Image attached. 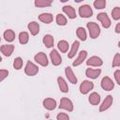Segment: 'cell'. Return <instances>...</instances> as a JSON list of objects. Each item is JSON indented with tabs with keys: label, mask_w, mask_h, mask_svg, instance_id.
<instances>
[{
	"label": "cell",
	"mask_w": 120,
	"mask_h": 120,
	"mask_svg": "<svg viewBox=\"0 0 120 120\" xmlns=\"http://www.w3.org/2000/svg\"><path fill=\"white\" fill-rule=\"evenodd\" d=\"M114 84L112 82V81L109 78V77H104L102 80H101V87L106 90V91H111L112 90Z\"/></svg>",
	"instance_id": "8992f818"
},
{
	"label": "cell",
	"mask_w": 120,
	"mask_h": 120,
	"mask_svg": "<svg viewBox=\"0 0 120 120\" xmlns=\"http://www.w3.org/2000/svg\"><path fill=\"white\" fill-rule=\"evenodd\" d=\"M57 82H58V85H59L60 90L62 92H64V93H67L68 91V84L66 83L65 80L62 77H58L57 78Z\"/></svg>",
	"instance_id": "ffe728a7"
},
{
	"label": "cell",
	"mask_w": 120,
	"mask_h": 120,
	"mask_svg": "<svg viewBox=\"0 0 120 120\" xmlns=\"http://www.w3.org/2000/svg\"><path fill=\"white\" fill-rule=\"evenodd\" d=\"M56 22L59 25H66L67 24V19L62 14H57L56 16Z\"/></svg>",
	"instance_id": "f1b7e54d"
},
{
	"label": "cell",
	"mask_w": 120,
	"mask_h": 120,
	"mask_svg": "<svg viewBox=\"0 0 120 120\" xmlns=\"http://www.w3.org/2000/svg\"><path fill=\"white\" fill-rule=\"evenodd\" d=\"M28 29L30 30V32H31V34H32L33 36H36V35H38V32H39V25H38V22H30V23L28 24Z\"/></svg>",
	"instance_id": "e0dca14e"
},
{
	"label": "cell",
	"mask_w": 120,
	"mask_h": 120,
	"mask_svg": "<svg viewBox=\"0 0 120 120\" xmlns=\"http://www.w3.org/2000/svg\"><path fill=\"white\" fill-rule=\"evenodd\" d=\"M118 46H119V47H120V41H119V43H118Z\"/></svg>",
	"instance_id": "74e56055"
},
{
	"label": "cell",
	"mask_w": 120,
	"mask_h": 120,
	"mask_svg": "<svg viewBox=\"0 0 120 120\" xmlns=\"http://www.w3.org/2000/svg\"><path fill=\"white\" fill-rule=\"evenodd\" d=\"M28 39H29V36L26 32H21L20 35H19V40H20V43L22 44H26L28 42Z\"/></svg>",
	"instance_id": "d4e9b609"
},
{
	"label": "cell",
	"mask_w": 120,
	"mask_h": 120,
	"mask_svg": "<svg viewBox=\"0 0 120 120\" xmlns=\"http://www.w3.org/2000/svg\"><path fill=\"white\" fill-rule=\"evenodd\" d=\"M114 78H115V81L117 82V83L120 85V70H116L114 72Z\"/></svg>",
	"instance_id": "d590c367"
},
{
	"label": "cell",
	"mask_w": 120,
	"mask_h": 120,
	"mask_svg": "<svg viewBox=\"0 0 120 120\" xmlns=\"http://www.w3.org/2000/svg\"><path fill=\"white\" fill-rule=\"evenodd\" d=\"M112 103V97L109 95V96H107V97L105 98L103 103L101 104V106H100V108H99V111H100V112H103V111L109 109V108L111 107Z\"/></svg>",
	"instance_id": "30bf717a"
},
{
	"label": "cell",
	"mask_w": 120,
	"mask_h": 120,
	"mask_svg": "<svg viewBox=\"0 0 120 120\" xmlns=\"http://www.w3.org/2000/svg\"><path fill=\"white\" fill-rule=\"evenodd\" d=\"M35 5L39 8L43 7H50L52 5V1H47V0H37L35 1Z\"/></svg>",
	"instance_id": "484cf974"
},
{
	"label": "cell",
	"mask_w": 120,
	"mask_h": 120,
	"mask_svg": "<svg viewBox=\"0 0 120 120\" xmlns=\"http://www.w3.org/2000/svg\"><path fill=\"white\" fill-rule=\"evenodd\" d=\"M43 42H44V44L46 45L47 48L52 47V45H53V38H52V36H51V35H46V36H44V38H43Z\"/></svg>",
	"instance_id": "603a6c76"
},
{
	"label": "cell",
	"mask_w": 120,
	"mask_h": 120,
	"mask_svg": "<svg viewBox=\"0 0 120 120\" xmlns=\"http://www.w3.org/2000/svg\"><path fill=\"white\" fill-rule=\"evenodd\" d=\"M38 72V68L35 64H33L32 62L28 61L26 64V67H25V73L28 76H34Z\"/></svg>",
	"instance_id": "3957f363"
},
{
	"label": "cell",
	"mask_w": 120,
	"mask_h": 120,
	"mask_svg": "<svg viewBox=\"0 0 120 120\" xmlns=\"http://www.w3.org/2000/svg\"><path fill=\"white\" fill-rule=\"evenodd\" d=\"M115 32L116 33H120V22L116 24V26H115Z\"/></svg>",
	"instance_id": "8d00e7d4"
},
{
	"label": "cell",
	"mask_w": 120,
	"mask_h": 120,
	"mask_svg": "<svg viewBox=\"0 0 120 120\" xmlns=\"http://www.w3.org/2000/svg\"><path fill=\"white\" fill-rule=\"evenodd\" d=\"M94 87L93 82H89V81H83L82 82V84L80 85V91L82 94H87L90 90H92Z\"/></svg>",
	"instance_id": "52a82bcc"
},
{
	"label": "cell",
	"mask_w": 120,
	"mask_h": 120,
	"mask_svg": "<svg viewBox=\"0 0 120 120\" xmlns=\"http://www.w3.org/2000/svg\"><path fill=\"white\" fill-rule=\"evenodd\" d=\"M86 64H87L88 66L99 67V66L102 65V60H101L99 57H98V56H92V57H90V58L87 60Z\"/></svg>",
	"instance_id": "7c38bea8"
},
{
	"label": "cell",
	"mask_w": 120,
	"mask_h": 120,
	"mask_svg": "<svg viewBox=\"0 0 120 120\" xmlns=\"http://www.w3.org/2000/svg\"><path fill=\"white\" fill-rule=\"evenodd\" d=\"M1 52L6 55V56H10L11 53L13 52L14 50V46L12 44H8V45H2L1 46Z\"/></svg>",
	"instance_id": "8fae6325"
},
{
	"label": "cell",
	"mask_w": 120,
	"mask_h": 120,
	"mask_svg": "<svg viewBox=\"0 0 120 120\" xmlns=\"http://www.w3.org/2000/svg\"><path fill=\"white\" fill-rule=\"evenodd\" d=\"M97 19H98V21H100V22H101V23H102L103 27H105V28L110 27V25H111V21H110V19H109V17L107 16V14H106V13L101 12V13L98 14Z\"/></svg>",
	"instance_id": "5b68a950"
},
{
	"label": "cell",
	"mask_w": 120,
	"mask_h": 120,
	"mask_svg": "<svg viewBox=\"0 0 120 120\" xmlns=\"http://www.w3.org/2000/svg\"><path fill=\"white\" fill-rule=\"evenodd\" d=\"M76 34L78 36V38L80 39H82V41H84L86 39V33H85V30L82 28V27H79L76 31Z\"/></svg>",
	"instance_id": "4316f807"
},
{
	"label": "cell",
	"mask_w": 120,
	"mask_h": 120,
	"mask_svg": "<svg viewBox=\"0 0 120 120\" xmlns=\"http://www.w3.org/2000/svg\"><path fill=\"white\" fill-rule=\"evenodd\" d=\"M50 56H51V60H52V65L58 66V65L61 64L62 58H61V56L59 55V53L57 52L56 50H52V51L51 52V53H50Z\"/></svg>",
	"instance_id": "ba28073f"
},
{
	"label": "cell",
	"mask_w": 120,
	"mask_h": 120,
	"mask_svg": "<svg viewBox=\"0 0 120 120\" xmlns=\"http://www.w3.org/2000/svg\"><path fill=\"white\" fill-rule=\"evenodd\" d=\"M8 75V70H5V69H1L0 70V80L1 81H3Z\"/></svg>",
	"instance_id": "e575fe53"
},
{
	"label": "cell",
	"mask_w": 120,
	"mask_h": 120,
	"mask_svg": "<svg viewBox=\"0 0 120 120\" xmlns=\"http://www.w3.org/2000/svg\"><path fill=\"white\" fill-rule=\"evenodd\" d=\"M63 11L68 15V18L70 19H74L76 18V12H75V9L71 7V6H65L63 8Z\"/></svg>",
	"instance_id": "9a60e30c"
},
{
	"label": "cell",
	"mask_w": 120,
	"mask_h": 120,
	"mask_svg": "<svg viewBox=\"0 0 120 120\" xmlns=\"http://www.w3.org/2000/svg\"><path fill=\"white\" fill-rule=\"evenodd\" d=\"M35 60L40 64L41 66H47L48 65V59H47V56L44 52H38V54L35 55Z\"/></svg>",
	"instance_id": "9c48e42d"
},
{
	"label": "cell",
	"mask_w": 120,
	"mask_h": 120,
	"mask_svg": "<svg viewBox=\"0 0 120 120\" xmlns=\"http://www.w3.org/2000/svg\"><path fill=\"white\" fill-rule=\"evenodd\" d=\"M4 38H5V39L7 40V41H13L14 40V38H15V33L12 31V30H10V29H8V30H6L5 31V33H4Z\"/></svg>",
	"instance_id": "7402d4cb"
},
{
	"label": "cell",
	"mask_w": 120,
	"mask_h": 120,
	"mask_svg": "<svg viewBox=\"0 0 120 120\" xmlns=\"http://www.w3.org/2000/svg\"><path fill=\"white\" fill-rule=\"evenodd\" d=\"M43 106L47 110H53L56 107V101L52 98H46L43 100Z\"/></svg>",
	"instance_id": "5bb4252c"
},
{
	"label": "cell",
	"mask_w": 120,
	"mask_h": 120,
	"mask_svg": "<svg viewBox=\"0 0 120 120\" xmlns=\"http://www.w3.org/2000/svg\"><path fill=\"white\" fill-rule=\"evenodd\" d=\"M79 13L82 18H89L93 14V10L88 5H82L79 8Z\"/></svg>",
	"instance_id": "7a4b0ae2"
},
{
	"label": "cell",
	"mask_w": 120,
	"mask_h": 120,
	"mask_svg": "<svg viewBox=\"0 0 120 120\" xmlns=\"http://www.w3.org/2000/svg\"><path fill=\"white\" fill-rule=\"evenodd\" d=\"M94 6L96 8H98V9L104 8L106 6V1L105 0H96L94 2Z\"/></svg>",
	"instance_id": "f546056e"
},
{
	"label": "cell",
	"mask_w": 120,
	"mask_h": 120,
	"mask_svg": "<svg viewBox=\"0 0 120 120\" xmlns=\"http://www.w3.org/2000/svg\"><path fill=\"white\" fill-rule=\"evenodd\" d=\"M101 70L100 69H92V68H87L86 71H85V74L88 78H91V79H96L99 76Z\"/></svg>",
	"instance_id": "2e32d148"
},
{
	"label": "cell",
	"mask_w": 120,
	"mask_h": 120,
	"mask_svg": "<svg viewBox=\"0 0 120 120\" xmlns=\"http://www.w3.org/2000/svg\"><path fill=\"white\" fill-rule=\"evenodd\" d=\"M38 19H39L41 22H45V23H50V22H52V20H53L52 15L50 14V13H42V14L39 15Z\"/></svg>",
	"instance_id": "d6986e66"
},
{
	"label": "cell",
	"mask_w": 120,
	"mask_h": 120,
	"mask_svg": "<svg viewBox=\"0 0 120 120\" xmlns=\"http://www.w3.org/2000/svg\"><path fill=\"white\" fill-rule=\"evenodd\" d=\"M86 55H87L86 51H82V52H80L79 56L77 57V59H76L74 62H73V66H74V67H77V66L81 65V64L83 62V60L86 58Z\"/></svg>",
	"instance_id": "ac0fdd59"
},
{
	"label": "cell",
	"mask_w": 120,
	"mask_h": 120,
	"mask_svg": "<svg viewBox=\"0 0 120 120\" xmlns=\"http://www.w3.org/2000/svg\"><path fill=\"white\" fill-rule=\"evenodd\" d=\"M112 66V67H118V66H120V54L119 53H116L114 55Z\"/></svg>",
	"instance_id": "d6a6232c"
},
{
	"label": "cell",
	"mask_w": 120,
	"mask_h": 120,
	"mask_svg": "<svg viewBox=\"0 0 120 120\" xmlns=\"http://www.w3.org/2000/svg\"><path fill=\"white\" fill-rule=\"evenodd\" d=\"M68 114L64 113V112H60L57 114V120H68Z\"/></svg>",
	"instance_id": "836d02e7"
},
{
	"label": "cell",
	"mask_w": 120,
	"mask_h": 120,
	"mask_svg": "<svg viewBox=\"0 0 120 120\" xmlns=\"http://www.w3.org/2000/svg\"><path fill=\"white\" fill-rule=\"evenodd\" d=\"M58 48L62 52H66L68 49V43L66 40H61L58 42Z\"/></svg>",
	"instance_id": "83f0119b"
},
{
	"label": "cell",
	"mask_w": 120,
	"mask_h": 120,
	"mask_svg": "<svg viewBox=\"0 0 120 120\" xmlns=\"http://www.w3.org/2000/svg\"><path fill=\"white\" fill-rule=\"evenodd\" d=\"M79 45H80L79 41H74V42H73L72 47H71V50H70V52H69V53H68V57H69V58H72V57L75 55V53L77 52V50H78V48H79Z\"/></svg>",
	"instance_id": "cb8c5ba5"
},
{
	"label": "cell",
	"mask_w": 120,
	"mask_h": 120,
	"mask_svg": "<svg viewBox=\"0 0 120 120\" xmlns=\"http://www.w3.org/2000/svg\"><path fill=\"white\" fill-rule=\"evenodd\" d=\"M65 72H66V75H67V77H68V79L69 80L70 82H72V83H77V78H76V76L74 75L72 69H71L69 67H67V68H65Z\"/></svg>",
	"instance_id": "4fadbf2b"
},
{
	"label": "cell",
	"mask_w": 120,
	"mask_h": 120,
	"mask_svg": "<svg viewBox=\"0 0 120 120\" xmlns=\"http://www.w3.org/2000/svg\"><path fill=\"white\" fill-rule=\"evenodd\" d=\"M87 28L89 30V34H90V37L92 38H98V36L100 33V29H99V26L97 23L92 22H87Z\"/></svg>",
	"instance_id": "6da1fadb"
},
{
	"label": "cell",
	"mask_w": 120,
	"mask_h": 120,
	"mask_svg": "<svg viewBox=\"0 0 120 120\" xmlns=\"http://www.w3.org/2000/svg\"><path fill=\"white\" fill-rule=\"evenodd\" d=\"M100 101V97L98 93H92L89 97V102L92 105H98Z\"/></svg>",
	"instance_id": "44dd1931"
},
{
	"label": "cell",
	"mask_w": 120,
	"mask_h": 120,
	"mask_svg": "<svg viewBox=\"0 0 120 120\" xmlns=\"http://www.w3.org/2000/svg\"><path fill=\"white\" fill-rule=\"evenodd\" d=\"M22 66V59L21 57H17L14 59V62H13V67L14 68L16 69H20Z\"/></svg>",
	"instance_id": "4dcf8cb0"
},
{
	"label": "cell",
	"mask_w": 120,
	"mask_h": 120,
	"mask_svg": "<svg viewBox=\"0 0 120 120\" xmlns=\"http://www.w3.org/2000/svg\"><path fill=\"white\" fill-rule=\"evenodd\" d=\"M112 18L114 20L120 19V8H118V7L114 8L112 9Z\"/></svg>",
	"instance_id": "1f68e13d"
},
{
	"label": "cell",
	"mask_w": 120,
	"mask_h": 120,
	"mask_svg": "<svg viewBox=\"0 0 120 120\" xmlns=\"http://www.w3.org/2000/svg\"><path fill=\"white\" fill-rule=\"evenodd\" d=\"M59 108L60 109H65L68 112H71L73 110V104L72 102L67 98H61V102H60V105H59Z\"/></svg>",
	"instance_id": "277c9868"
}]
</instances>
